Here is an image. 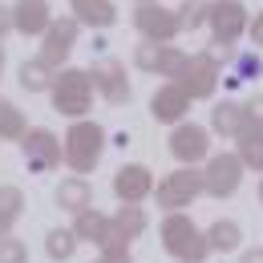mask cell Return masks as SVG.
Returning <instances> with one entry per match:
<instances>
[{
  "label": "cell",
  "mask_w": 263,
  "mask_h": 263,
  "mask_svg": "<svg viewBox=\"0 0 263 263\" xmlns=\"http://www.w3.org/2000/svg\"><path fill=\"white\" fill-rule=\"evenodd\" d=\"M101 150H105V130H101L98 122H89V118H81V122H73L61 138V158L69 162V170L81 178V174H89L93 166L101 162Z\"/></svg>",
  "instance_id": "1"
},
{
  "label": "cell",
  "mask_w": 263,
  "mask_h": 263,
  "mask_svg": "<svg viewBox=\"0 0 263 263\" xmlns=\"http://www.w3.org/2000/svg\"><path fill=\"white\" fill-rule=\"evenodd\" d=\"M158 239H162L166 255L178 263H202L211 255V247H206V235L195 227V219L191 215H166L162 227H158Z\"/></svg>",
  "instance_id": "2"
},
{
  "label": "cell",
  "mask_w": 263,
  "mask_h": 263,
  "mask_svg": "<svg viewBox=\"0 0 263 263\" xmlns=\"http://www.w3.org/2000/svg\"><path fill=\"white\" fill-rule=\"evenodd\" d=\"M49 98H53V109H57V114H65V118H73V122H81V118L89 114V105H93V81H89L85 69L65 65V69L53 73Z\"/></svg>",
  "instance_id": "3"
},
{
  "label": "cell",
  "mask_w": 263,
  "mask_h": 263,
  "mask_svg": "<svg viewBox=\"0 0 263 263\" xmlns=\"http://www.w3.org/2000/svg\"><path fill=\"white\" fill-rule=\"evenodd\" d=\"M198 195H202V174H198L195 166H178V170L166 174L162 182H154V198H158V206H162L166 215H178Z\"/></svg>",
  "instance_id": "4"
},
{
  "label": "cell",
  "mask_w": 263,
  "mask_h": 263,
  "mask_svg": "<svg viewBox=\"0 0 263 263\" xmlns=\"http://www.w3.org/2000/svg\"><path fill=\"white\" fill-rule=\"evenodd\" d=\"M198 174H202V195H211V198H231L243 186V162H239L231 150L211 154Z\"/></svg>",
  "instance_id": "5"
},
{
  "label": "cell",
  "mask_w": 263,
  "mask_h": 263,
  "mask_svg": "<svg viewBox=\"0 0 263 263\" xmlns=\"http://www.w3.org/2000/svg\"><path fill=\"white\" fill-rule=\"evenodd\" d=\"M206 25H211V36L219 45H235L239 36L247 33L251 16H247L243 0H211L206 4Z\"/></svg>",
  "instance_id": "6"
},
{
  "label": "cell",
  "mask_w": 263,
  "mask_h": 263,
  "mask_svg": "<svg viewBox=\"0 0 263 263\" xmlns=\"http://www.w3.org/2000/svg\"><path fill=\"white\" fill-rule=\"evenodd\" d=\"M21 154H25V166L33 174H49V170L61 166V138L45 126H36L21 138Z\"/></svg>",
  "instance_id": "7"
},
{
  "label": "cell",
  "mask_w": 263,
  "mask_h": 263,
  "mask_svg": "<svg viewBox=\"0 0 263 263\" xmlns=\"http://www.w3.org/2000/svg\"><path fill=\"white\" fill-rule=\"evenodd\" d=\"M134 29L146 36L150 45H170L174 36L182 33L178 12H174V8H162V4H138V8H134Z\"/></svg>",
  "instance_id": "8"
},
{
  "label": "cell",
  "mask_w": 263,
  "mask_h": 263,
  "mask_svg": "<svg viewBox=\"0 0 263 263\" xmlns=\"http://www.w3.org/2000/svg\"><path fill=\"white\" fill-rule=\"evenodd\" d=\"M77 21L73 16H53V25L45 29V36H41V61L53 69H65L69 53H73V45H77Z\"/></svg>",
  "instance_id": "9"
},
{
  "label": "cell",
  "mask_w": 263,
  "mask_h": 263,
  "mask_svg": "<svg viewBox=\"0 0 263 263\" xmlns=\"http://www.w3.org/2000/svg\"><path fill=\"white\" fill-rule=\"evenodd\" d=\"M85 73H89L93 89H98L109 105H126V101L134 98V85H130V77H126V65H122V61L101 57V61H93V69H85Z\"/></svg>",
  "instance_id": "10"
},
{
  "label": "cell",
  "mask_w": 263,
  "mask_h": 263,
  "mask_svg": "<svg viewBox=\"0 0 263 263\" xmlns=\"http://www.w3.org/2000/svg\"><path fill=\"white\" fill-rule=\"evenodd\" d=\"M170 154L182 166H195L211 158V130L206 126H195V122H178L170 130Z\"/></svg>",
  "instance_id": "11"
},
{
  "label": "cell",
  "mask_w": 263,
  "mask_h": 263,
  "mask_svg": "<svg viewBox=\"0 0 263 263\" xmlns=\"http://www.w3.org/2000/svg\"><path fill=\"white\" fill-rule=\"evenodd\" d=\"M219 69L211 65L202 53L198 57H186V65H182V73L174 77V85L186 93L191 101H206V98H215V89H219Z\"/></svg>",
  "instance_id": "12"
},
{
  "label": "cell",
  "mask_w": 263,
  "mask_h": 263,
  "mask_svg": "<svg viewBox=\"0 0 263 263\" xmlns=\"http://www.w3.org/2000/svg\"><path fill=\"white\" fill-rule=\"evenodd\" d=\"M134 65L142 69V73H154V77H178L182 65H186V53L178 49V45H138L134 49Z\"/></svg>",
  "instance_id": "13"
},
{
  "label": "cell",
  "mask_w": 263,
  "mask_h": 263,
  "mask_svg": "<svg viewBox=\"0 0 263 263\" xmlns=\"http://www.w3.org/2000/svg\"><path fill=\"white\" fill-rule=\"evenodd\" d=\"M114 195L122 198V206H138V202H146V198L154 195V174H150V166L126 162L118 174H114Z\"/></svg>",
  "instance_id": "14"
},
{
  "label": "cell",
  "mask_w": 263,
  "mask_h": 263,
  "mask_svg": "<svg viewBox=\"0 0 263 263\" xmlns=\"http://www.w3.org/2000/svg\"><path fill=\"white\" fill-rule=\"evenodd\" d=\"M186 114H191V98H186L174 81H166V85L154 89V98H150V118H154V122L178 126V122H186Z\"/></svg>",
  "instance_id": "15"
},
{
  "label": "cell",
  "mask_w": 263,
  "mask_h": 263,
  "mask_svg": "<svg viewBox=\"0 0 263 263\" xmlns=\"http://www.w3.org/2000/svg\"><path fill=\"white\" fill-rule=\"evenodd\" d=\"M8 12H12V29L21 36H45V29L53 25L49 0H16Z\"/></svg>",
  "instance_id": "16"
},
{
  "label": "cell",
  "mask_w": 263,
  "mask_h": 263,
  "mask_svg": "<svg viewBox=\"0 0 263 263\" xmlns=\"http://www.w3.org/2000/svg\"><path fill=\"white\" fill-rule=\"evenodd\" d=\"M211 130L219 138H239V134L251 130V114L243 101H215L211 109Z\"/></svg>",
  "instance_id": "17"
},
{
  "label": "cell",
  "mask_w": 263,
  "mask_h": 263,
  "mask_svg": "<svg viewBox=\"0 0 263 263\" xmlns=\"http://www.w3.org/2000/svg\"><path fill=\"white\" fill-rule=\"evenodd\" d=\"M69 231H73L77 243H93V247H101V243L114 235V223H109V215H101V211L89 206V211H81V215L73 219V227H69Z\"/></svg>",
  "instance_id": "18"
},
{
  "label": "cell",
  "mask_w": 263,
  "mask_h": 263,
  "mask_svg": "<svg viewBox=\"0 0 263 263\" xmlns=\"http://www.w3.org/2000/svg\"><path fill=\"white\" fill-rule=\"evenodd\" d=\"M73 4V21L77 25H89V29H109L118 21V8L114 0H69Z\"/></svg>",
  "instance_id": "19"
},
{
  "label": "cell",
  "mask_w": 263,
  "mask_h": 263,
  "mask_svg": "<svg viewBox=\"0 0 263 263\" xmlns=\"http://www.w3.org/2000/svg\"><path fill=\"white\" fill-rule=\"evenodd\" d=\"M89 202H93V186H89L85 178H77V174L57 186V206H61V211L81 215V211H89Z\"/></svg>",
  "instance_id": "20"
},
{
  "label": "cell",
  "mask_w": 263,
  "mask_h": 263,
  "mask_svg": "<svg viewBox=\"0 0 263 263\" xmlns=\"http://www.w3.org/2000/svg\"><path fill=\"white\" fill-rule=\"evenodd\" d=\"M202 235H206V247H211V251H223V255H227V251H239V243H243V231H239L235 219H215Z\"/></svg>",
  "instance_id": "21"
},
{
  "label": "cell",
  "mask_w": 263,
  "mask_h": 263,
  "mask_svg": "<svg viewBox=\"0 0 263 263\" xmlns=\"http://www.w3.org/2000/svg\"><path fill=\"white\" fill-rule=\"evenodd\" d=\"M235 158L243 162V170H263V130L251 126L247 134L235 138Z\"/></svg>",
  "instance_id": "22"
},
{
  "label": "cell",
  "mask_w": 263,
  "mask_h": 263,
  "mask_svg": "<svg viewBox=\"0 0 263 263\" xmlns=\"http://www.w3.org/2000/svg\"><path fill=\"white\" fill-rule=\"evenodd\" d=\"M16 77H21V89H25V93H49V85H53V69L45 65L41 57L25 61Z\"/></svg>",
  "instance_id": "23"
},
{
  "label": "cell",
  "mask_w": 263,
  "mask_h": 263,
  "mask_svg": "<svg viewBox=\"0 0 263 263\" xmlns=\"http://www.w3.org/2000/svg\"><path fill=\"white\" fill-rule=\"evenodd\" d=\"M255 77H263V57H259V49L235 53L231 73H227V85H243V81H255Z\"/></svg>",
  "instance_id": "24"
},
{
  "label": "cell",
  "mask_w": 263,
  "mask_h": 263,
  "mask_svg": "<svg viewBox=\"0 0 263 263\" xmlns=\"http://www.w3.org/2000/svg\"><path fill=\"white\" fill-rule=\"evenodd\" d=\"M25 211V191L21 186H0V239L12 235V223Z\"/></svg>",
  "instance_id": "25"
},
{
  "label": "cell",
  "mask_w": 263,
  "mask_h": 263,
  "mask_svg": "<svg viewBox=\"0 0 263 263\" xmlns=\"http://www.w3.org/2000/svg\"><path fill=\"white\" fill-rule=\"evenodd\" d=\"M109 223H114V231H118L126 243H134V239L146 231V223H150V219H146V211H142V206H122Z\"/></svg>",
  "instance_id": "26"
},
{
  "label": "cell",
  "mask_w": 263,
  "mask_h": 263,
  "mask_svg": "<svg viewBox=\"0 0 263 263\" xmlns=\"http://www.w3.org/2000/svg\"><path fill=\"white\" fill-rule=\"evenodd\" d=\"M25 134H29V126H25V114H21L12 101L0 98V138H4V142H21Z\"/></svg>",
  "instance_id": "27"
},
{
  "label": "cell",
  "mask_w": 263,
  "mask_h": 263,
  "mask_svg": "<svg viewBox=\"0 0 263 263\" xmlns=\"http://www.w3.org/2000/svg\"><path fill=\"white\" fill-rule=\"evenodd\" d=\"M45 251H49V259H57V263L73 259V251H77L73 231H69V227H53L49 235H45Z\"/></svg>",
  "instance_id": "28"
},
{
  "label": "cell",
  "mask_w": 263,
  "mask_h": 263,
  "mask_svg": "<svg viewBox=\"0 0 263 263\" xmlns=\"http://www.w3.org/2000/svg\"><path fill=\"white\" fill-rule=\"evenodd\" d=\"M206 4L211 0H182L174 12H178V25H182V33H195L206 25Z\"/></svg>",
  "instance_id": "29"
},
{
  "label": "cell",
  "mask_w": 263,
  "mask_h": 263,
  "mask_svg": "<svg viewBox=\"0 0 263 263\" xmlns=\"http://www.w3.org/2000/svg\"><path fill=\"white\" fill-rule=\"evenodd\" d=\"M0 263H29V247L16 235H4L0 239Z\"/></svg>",
  "instance_id": "30"
},
{
  "label": "cell",
  "mask_w": 263,
  "mask_h": 263,
  "mask_svg": "<svg viewBox=\"0 0 263 263\" xmlns=\"http://www.w3.org/2000/svg\"><path fill=\"white\" fill-rule=\"evenodd\" d=\"M202 57H206L215 69H223V65H231V61H235V45H219V41H211Z\"/></svg>",
  "instance_id": "31"
},
{
  "label": "cell",
  "mask_w": 263,
  "mask_h": 263,
  "mask_svg": "<svg viewBox=\"0 0 263 263\" xmlns=\"http://www.w3.org/2000/svg\"><path fill=\"white\" fill-rule=\"evenodd\" d=\"M247 33H251V45H255V49H263V8L255 12V21L247 25Z\"/></svg>",
  "instance_id": "32"
},
{
  "label": "cell",
  "mask_w": 263,
  "mask_h": 263,
  "mask_svg": "<svg viewBox=\"0 0 263 263\" xmlns=\"http://www.w3.org/2000/svg\"><path fill=\"white\" fill-rule=\"evenodd\" d=\"M247 114H251V126H259V130H263V93L247 101Z\"/></svg>",
  "instance_id": "33"
},
{
  "label": "cell",
  "mask_w": 263,
  "mask_h": 263,
  "mask_svg": "<svg viewBox=\"0 0 263 263\" xmlns=\"http://www.w3.org/2000/svg\"><path fill=\"white\" fill-rule=\"evenodd\" d=\"M8 29H12V12H8V8H4V4H0V36L8 33Z\"/></svg>",
  "instance_id": "34"
},
{
  "label": "cell",
  "mask_w": 263,
  "mask_h": 263,
  "mask_svg": "<svg viewBox=\"0 0 263 263\" xmlns=\"http://www.w3.org/2000/svg\"><path fill=\"white\" fill-rule=\"evenodd\" d=\"M239 263H263V247H255V251H243V259Z\"/></svg>",
  "instance_id": "35"
},
{
  "label": "cell",
  "mask_w": 263,
  "mask_h": 263,
  "mask_svg": "<svg viewBox=\"0 0 263 263\" xmlns=\"http://www.w3.org/2000/svg\"><path fill=\"white\" fill-rule=\"evenodd\" d=\"M134 4H162V0H134Z\"/></svg>",
  "instance_id": "36"
},
{
  "label": "cell",
  "mask_w": 263,
  "mask_h": 263,
  "mask_svg": "<svg viewBox=\"0 0 263 263\" xmlns=\"http://www.w3.org/2000/svg\"><path fill=\"white\" fill-rule=\"evenodd\" d=\"M0 69H4V45H0Z\"/></svg>",
  "instance_id": "37"
},
{
  "label": "cell",
  "mask_w": 263,
  "mask_h": 263,
  "mask_svg": "<svg viewBox=\"0 0 263 263\" xmlns=\"http://www.w3.org/2000/svg\"><path fill=\"white\" fill-rule=\"evenodd\" d=\"M259 202H263V182H259Z\"/></svg>",
  "instance_id": "38"
}]
</instances>
